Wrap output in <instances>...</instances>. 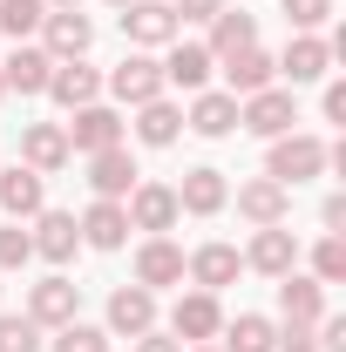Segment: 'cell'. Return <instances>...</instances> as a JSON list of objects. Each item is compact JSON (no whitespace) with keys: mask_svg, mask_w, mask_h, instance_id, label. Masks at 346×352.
Here are the masks:
<instances>
[{"mask_svg":"<svg viewBox=\"0 0 346 352\" xmlns=\"http://www.w3.org/2000/svg\"><path fill=\"white\" fill-rule=\"evenodd\" d=\"M326 170V142L319 135H272V156H265V176L272 183H312V176Z\"/></svg>","mask_w":346,"mask_h":352,"instance_id":"6da1fadb","label":"cell"},{"mask_svg":"<svg viewBox=\"0 0 346 352\" xmlns=\"http://www.w3.org/2000/svg\"><path fill=\"white\" fill-rule=\"evenodd\" d=\"M123 34H130L136 47H170L176 34H183V21H176L170 0H130V7H123Z\"/></svg>","mask_w":346,"mask_h":352,"instance_id":"7a4b0ae2","label":"cell"},{"mask_svg":"<svg viewBox=\"0 0 346 352\" xmlns=\"http://www.w3.org/2000/svg\"><path fill=\"white\" fill-rule=\"evenodd\" d=\"M61 129H68V149H82V156L123 149V116H116V109H102V102L75 109V122H61Z\"/></svg>","mask_w":346,"mask_h":352,"instance_id":"3957f363","label":"cell"},{"mask_svg":"<svg viewBox=\"0 0 346 352\" xmlns=\"http://www.w3.org/2000/svg\"><path fill=\"white\" fill-rule=\"evenodd\" d=\"M41 34H48V61H82L88 41H95V28H88V14H75V7H48L41 14Z\"/></svg>","mask_w":346,"mask_h":352,"instance_id":"277c9868","label":"cell"},{"mask_svg":"<svg viewBox=\"0 0 346 352\" xmlns=\"http://www.w3.org/2000/svg\"><path fill=\"white\" fill-rule=\"evenodd\" d=\"M292 95L285 88H258V95H245V109H238V129H252V135H292Z\"/></svg>","mask_w":346,"mask_h":352,"instance_id":"5b68a950","label":"cell"},{"mask_svg":"<svg viewBox=\"0 0 346 352\" xmlns=\"http://www.w3.org/2000/svg\"><path fill=\"white\" fill-rule=\"evenodd\" d=\"M75 311H82V285H68L61 271L41 278V285H28V318H34V325H54V332H61Z\"/></svg>","mask_w":346,"mask_h":352,"instance_id":"8992f818","label":"cell"},{"mask_svg":"<svg viewBox=\"0 0 346 352\" xmlns=\"http://www.w3.org/2000/svg\"><path fill=\"white\" fill-rule=\"evenodd\" d=\"M170 332H176V346H204L211 332H224L217 292H190V298H176V311H170Z\"/></svg>","mask_w":346,"mask_h":352,"instance_id":"52a82bcc","label":"cell"},{"mask_svg":"<svg viewBox=\"0 0 346 352\" xmlns=\"http://www.w3.org/2000/svg\"><path fill=\"white\" fill-rule=\"evenodd\" d=\"M176 217H183V210H176V190H170V183H136V190H130V230L163 237Z\"/></svg>","mask_w":346,"mask_h":352,"instance_id":"ba28073f","label":"cell"},{"mask_svg":"<svg viewBox=\"0 0 346 352\" xmlns=\"http://www.w3.org/2000/svg\"><path fill=\"white\" fill-rule=\"evenodd\" d=\"M109 88H116V102H130V109H143V102H156L163 95V61H150V54H130L116 75H109Z\"/></svg>","mask_w":346,"mask_h":352,"instance_id":"9c48e42d","label":"cell"},{"mask_svg":"<svg viewBox=\"0 0 346 352\" xmlns=\"http://www.w3.org/2000/svg\"><path fill=\"white\" fill-rule=\"evenodd\" d=\"M224 204H231L224 170H183V183H176V210H190V217H217Z\"/></svg>","mask_w":346,"mask_h":352,"instance_id":"30bf717a","label":"cell"},{"mask_svg":"<svg viewBox=\"0 0 346 352\" xmlns=\"http://www.w3.org/2000/svg\"><path fill=\"white\" fill-rule=\"evenodd\" d=\"M245 264L265 271V278H285V271L299 264V237H292L285 223H265L258 237H252V251H245Z\"/></svg>","mask_w":346,"mask_h":352,"instance_id":"8fae6325","label":"cell"},{"mask_svg":"<svg viewBox=\"0 0 346 352\" xmlns=\"http://www.w3.org/2000/svg\"><path fill=\"white\" fill-rule=\"evenodd\" d=\"M278 311H285V325H319V318H326V285L285 271V278H278Z\"/></svg>","mask_w":346,"mask_h":352,"instance_id":"7c38bea8","label":"cell"},{"mask_svg":"<svg viewBox=\"0 0 346 352\" xmlns=\"http://www.w3.org/2000/svg\"><path fill=\"white\" fill-rule=\"evenodd\" d=\"M28 237H34V258H48V264H68L82 251V223L68 217V210H41V223Z\"/></svg>","mask_w":346,"mask_h":352,"instance_id":"4fadbf2b","label":"cell"},{"mask_svg":"<svg viewBox=\"0 0 346 352\" xmlns=\"http://www.w3.org/2000/svg\"><path fill=\"white\" fill-rule=\"evenodd\" d=\"M109 332H123V339H143V332H156V292H143V285H123V292L109 298Z\"/></svg>","mask_w":346,"mask_h":352,"instance_id":"5bb4252c","label":"cell"},{"mask_svg":"<svg viewBox=\"0 0 346 352\" xmlns=\"http://www.w3.org/2000/svg\"><path fill=\"white\" fill-rule=\"evenodd\" d=\"M136 285H143V292H163V285H183V251H176L170 237H150V244L136 251Z\"/></svg>","mask_w":346,"mask_h":352,"instance_id":"9a60e30c","label":"cell"},{"mask_svg":"<svg viewBox=\"0 0 346 352\" xmlns=\"http://www.w3.org/2000/svg\"><path fill=\"white\" fill-rule=\"evenodd\" d=\"M326 68H333V41H319V34H292L285 47V61H278V75L299 88V82H326Z\"/></svg>","mask_w":346,"mask_h":352,"instance_id":"2e32d148","label":"cell"},{"mask_svg":"<svg viewBox=\"0 0 346 352\" xmlns=\"http://www.w3.org/2000/svg\"><path fill=\"white\" fill-rule=\"evenodd\" d=\"M68 156H75V149H68V129H61V122H34V129L21 135V163L41 170V176H54Z\"/></svg>","mask_w":346,"mask_h":352,"instance_id":"e0dca14e","label":"cell"},{"mask_svg":"<svg viewBox=\"0 0 346 352\" xmlns=\"http://www.w3.org/2000/svg\"><path fill=\"white\" fill-rule=\"evenodd\" d=\"M123 237H130V210L109 204V197H95V204L82 210V244H95V251H123Z\"/></svg>","mask_w":346,"mask_h":352,"instance_id":"ac0fdd59","label":"cell"},{"mask_svg":"<svg viewBox=\"0 0 346 352\" xmlns=\"http://www.w3.org/2000/svg\"><path fill=\"white\" fill-rule=\"evenodd\" d=\"M48 75H54V61L41 47H14L0 61V88H14V95H48Z\"/></svg>","mask_w":346,"mask_h":352,"instance_id":"d6986e66","label":"cell"},{"mask_svg":"<svg viewBox=\"0 0 346 352\" xmlns=\"http://www.w3.org/2000/svg\"><path fill=\"white\" fill-rule=\"evenodd\" d=\"M285 210H292V190L272 183V176H258V183L238 190V217H252L258 230H265V223H285Z\"/></svg>","mask_w":346,"mask_h":352,"instance_id":"ffe728a7","label":"cell"},{"mask_svg":"<svg viewBox=\"0 0 346 352\" xmlns=\"http://www.w3.org/2000/svg\"><path fill=\"white\" fill-rule=\"evenodd\" d=\"M48 95H54L61 109H88V102L102 95V75H95L88 61H54V75H48Z\"/></svg>","mask_w":346,"mask_h":352,"instance_id":"44dd1931","label":"cell"},{"mask_svg":"<svg viewBox=\"0 0 346 352\" xmlns=\"http://www.w3.org/2000/svg\"><path fill=\"white\" fill-rule=\"evenodd\" d=\"M183 271L197 278V292H224V285H238V271H245V258H238L231 244H204L197 258H183Z\"/></svg>","mask_w":346,"mask_h":352,"instance_id":"7402d4cb","label":"cell"},{"mask_svg":"<svg viewBox=\"0 0 346 352\" xmlns=\"http://www.w3.org/2000/svg\"><path fill=\"white\" fill-rule=\"evenodd\" d=\"M41 170H28V163H14V170L0 176V210L21 223V217H41Z\"/></svg>","mask_w":346,"mask_h":352,"instance_id":"603a6c76","label":"cell"},{"mask_svg":"<svg viewBox=\"0 0 346 352\" xmlns=\"http://www.w3.org/2000/svg\"><path fill=\"white\" fill-rule=\"evenodd\" d=\"M88 183H95V197L123 204V197L136 190V163H130V149H102V156H88Z\"/></svg>","mask_w":346,"mask_h":352,"instance_id":"cb8c5ba5","label":"cell"},{"mask_svg":"<svg viewBox=\"0 0 346 352\" xmlns=\"http://www.w3.org/2000/svg\"><path fill=\"white\" fill-rule=\"evenodd\" d=\"M272 75H278V61H272L265 47L224 54V82H231V95H258V88H272Z\"/></svg>","mask_w":346,"mask_h":352,"instance_id":"d4e9b609","label":"cell"},{"mask_svg":"<svg viewBox=\"0 0 346 352\" xmlns=\"http://www.w3.org/2000/svg\"><path fill=\"white\" fill-rule=\"evenodd\" d=\"M211 61H224V54H238V47H258V21H252V14H245V7H238V14H231V7H224V14H211Z\"/></svg>","mask_w":346,"mask_h":352,"instance_id":"484cf974","label":"cell"},{"mask_svg":"<svg viewBox=\"0 0 346 352\" xmlns=\"http://www.w3.org/2000/svg\"><path fill=\"white\" fill-rule=\"evenodd\" d=\"M211 47H197V41H170V61H163V82H176V88H197L204 95V82H211Z\"/></svg>","mask_w":346,"mask_h":352,"instance_id":"4316f807","label":"cell"},{"mask_svg":"<svg viewBox=\"0 0 346 352\" xmlns=\"http://www.w3.org/2000/svg\"><path fill=\"white\" fill-rule=\"evenodd\" d=\"M136 135H143L150 149H170L176 135H183V109L163 102V95H156V102H143V109H136Z\"/></svg>","mask_w":346,"mask_h":352,"instance_id":"83f0119b","label":"cell"},{"mask_svg":"<svg viewBox=\"0 0 346 352\" xmlns=\"http://www.w3.org/2000/svg\"><path fill=\"white\" fill-rule=\"evenodd\" d=\"M217 352H278V325L258 318V311H238V318L224 325V346Z\"/></svg>","mask_w":346,"mask_h":352,"instance_id":"f1b7e54d","label":"cell"},{"mask_svg":"<svg viewBox=\"0 0 346 352\" xmlns=\"http://www.w3.org/2000/svg\"><path fill=\"white\" fill-rule=\"evenodd\" d=\"M183 122H190L197 135H231V129H238V95H217V88H211V95H197Z\"/></svg>","mask_w":346,"mask_h":352,"instance_id":"f546056e","label":"cell"},{"mask_svg":"<svg viewBox=\"0 0 346 352\" xmlns=\"http://www.w3.org/2000/svg\"><path fill=\"white\" fill-rule=\"evenodd\" d=\"M48 0H0V34H14V41H28L34 28H41Z\"/></svg>","mask_w":346,"mask_h":352,"instance_id":"4dcf8cb0","label":"cell"},{"mask_svg":"<svg viewBox=\"0 0 346 352\" xmlns=\"http://www.w3.org/2000/svg\"><path fill=\"white\" fill-rule=\"evenodd\" d=\"M0 352H41V325L21 311V318H7L0 311Z\"/></svg>","mask_w":346,"mask_h":352,"instance_id":"1f68e13d","label":"cell"},{"mask_svg":"<svg viewBox=\"0 0 346 352\" xmlns=\"http://www.w3.org/2000/svg\"><path fill=\"white\" fill-rule=\"evenodd\" d=\"M48 352H109V332H95V325H82V318H68L61 339H54Z\"/></svg>","mask_w":346,"mask_h":352,"instance_id":"d6a6232c","label":"cell"},{"mask_svg":"<svg viewBox=\"0 0 346 352\" xmlns=\"http://www.w3.org/2000/svg\"><path fill=\"white\" fill-rule=\"evenodd\" d=\"M312 278H319V285H340V278H346V244H340V237H319V251H312Z\"/></svg>","mask_w":346,"mask_h":352,"instance_id":"836d02e7","label":"cell"},{"mask_svg":"<svg viewBox=\"0 0 346 352\" xmlns=\"http://www.w3.org/2000/svg\"><path fill=\"white\" fill-rule=\"evenodd\" d=\"M28 258H34V237H28L21 223H7V230H0V271H21Z\"/></svg>","mask_w":346,"mask_h":352,"instance_id":"e575fe53","label":"cell"},{"mask_svg":"<svg viewBox=\"0 0 346 352\" xmlns=\"http://www.w3.org/2000/svg\"><path fill=\"white\" fill-rule=\"evenodd\" d=\"M326 14H333V0H285V21H292L299 34H312V28H326Z\"/></svg>","mask_w":346,"mask_h":352,"instance_id":"d590c367","label":"cell"},{"mask_svg":"<svg viewBox=\"0 0 346 352\" xmlns=\"http://www.w3.org/2000/svg\"><path fill=\"white\" fill-rule=\"evenodd\" d=\"M278 352H319V332L312 325H285L278 332Z\"/></svg>","mask_w":346,"mask_h":352,"instance_id":"8d00e7d4","label":"cell"},{"mask_svg":"<svg viewBox=\"0 0 346 352\" xmlns=\"http://www.w3.org/2000/svg\"><path fill=\"white\" fill-rule=\"evenodd\" d=\"M176 21H211V14H224V0H170Z\"/></svg>","mask_w":346,"mask_h":352,"instance_id":"74e56055","label":"cell"},{"mask_svg":"<svg viewBox=\"0 0 346 352\" xmlns=\"http://www.w3.org/2000/svg\"><path fill=\"white\" fill-rule=\"evenodd\" d=\"M326 122H346V82H326Z\"/></svg>","mask_w":346,"mask_h":352,"instance_id":"f35d334b","label":"cell"},{"mask_svg":"<svg viewBox=\"0 0 346 352\" xmlns=\"http://www.w3.org/2000/svg\"><path fill=\"white\" fill-rule=\"evenodd\" d=\"M319 223H326V230H340V223H346V197H326V210H319Z\"/></svg>","mask_w":346,"mask_h":352,"instance_id":"ab89813d","label":"cell"},{"mask_svg":"<svg viewBox=\"0 0 346 352\" xmlns=\"http://www.w3.org/2000/svg\"><path fill=\"white\" fill-rule=\"evenodd\" d=\"M136 352H183V346H176V339H163V332H143V339H136Z\"/></svg>","mask_w":346,"mask_h":352,"instance_id":"60d3db41","label":"cell"},{"mask_svg":"<svg viewBox=\"0 0 346 352\" xmlns=\"http://www.w3.org/2000/svg\"><path fill=\"white\" fill-rule=\"evenodd\" d=\"M48 7H75V0H48Z\"/></svg>","mask_w":346,"mask_h":352,"instance_id":"b9f144b4","label":"cell"},{"mask_svg":"<svg viewBox=\"0 0 346 352\" xmlns=\"http://www.w3.org/2000/svg\"><path fill=\"white\" fill-rule=\"evenodd\" d=\"M109 7H130V0H109Z\"/></svg>","mask_w":346,"mask_h":352,"instance_id":"7bdbcfd3","label":"cell"},{"mask_svg":"<svg viewBox=\"0 0 346 352\" xmlns=\"http://www.w3.org/2000/svg\"><path fill=\"white\" fill-rule=\"evenodd\" d=\"M197 352H217V346H197Z\"/></svg>","mask_w":346,"mask_h":352,"instance_id":"ee69618b","label":"cell"},{"mask_svg":"<svg viewBox=\"0 0 346 352\" xmlns=\"http://www.w3.org/2000/svg\"><path fill=\"white\" fill-rule=\"evenodd\" d=\"M0 95H7V88H0Z\"/></svg>","mask_w":346,"mask_h":352,"instance_id":"f6af8a7d","label":"cell"}]
</instances>
